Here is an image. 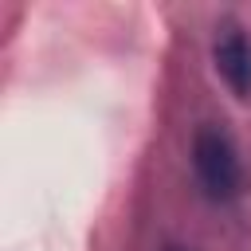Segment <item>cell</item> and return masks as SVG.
I'll return each mask as SVG.
<instances>
[{"mask_svg":"<svg viewBox=\"0 0 251 251\" xmlns=\"http://www.w3.org/2000/svg\"><path fill=\"white\" fill-rule=\"evenodd\" d=\"M216 67L235 94H251V47L239 31H227L216 43Z\"/></svg>","mask_w":251,"mask_h":251,"instance_id":"cell-2","label":"cell"},{"mask_svg":"<svg viewBox=\"0 0 251 251\" xmlns=\"http://www.w3.org/2000/svg\"><path fill=\"white\" fill-rule=\"evenodd\" d=\"M192 165H196V176H200V184L208 188L212 200H231L239 192V184H243L239 157H235L231 141L216 126L196 129V137H192Z\"/></svg>","mask_w":251,"mask_h":251,"instance_id":"cell-1","label":"cell"}]
</instances>
